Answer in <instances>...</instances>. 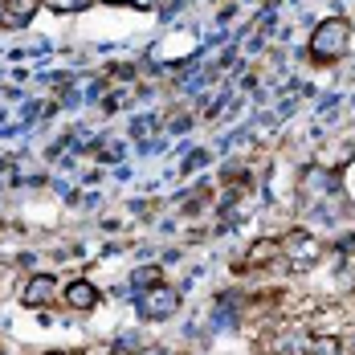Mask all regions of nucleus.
Masks as SVG:
<instances>
[{"label":"nucleus","instance_id":"f8f14e48","mask_svg":"<svg viewBox=\"0 0 355 355\" xmlns=\"http://www.w3.org/2000/svg\"><path fill=\"white\" fill-rule=\"evenodd\" d=\"M49 8H58V12H78V8H86L90 0H45Z\"/></svg>","mask_w":355,"mask_h":355},{"label":"nucleus","instance_id":"4468645a","mask_svg":"<svg viewBox=\"0 0 355 355\" xmlns=\"http://www.w3.org/2000/svg\"><path fill=\"white\" fill-rule=\"evenodd\" d=\"M131 4H135V8H159L164 0H131Z\"/></svg>","mask_w":355,"mask_h":355},{"label":"nucleus","instance_id":"423d86ee","mask_svg":"<svg viewBox=\"0 0 355 355\" xmlns=\"http://www.w3.org/2000/svg\"><path fill=\"white\" fill-rule=\"evenodd\" d=\"M62 298H66V306H73V311H94V306H98V290L90 282H82V278L66 286Z\"/></svg>","mask_w":355,"mask_h":355},{"label":"nucleus","instance_id":"39448f33","mask_svg":"<svg viewBox=\"0 0 355 355\" xmlns=\"http://www.w3.org/2000/svg\"><path fill=\"white\" fill-rule=\"evenodd\" d=\"M261 352L266 355H298L302 352V339H298L290 327H282V331H274V335L261 339Z\"/></svg>","mask_w":355,"mask_h":355},{"label":"nucleus","instance_id":"f03ea898","mask_svg":"<svg viewBox=\"0 0 355 355\" xmlns=\"http://www.w3.org/2000/svg\"><path fill=\"white\" fill-rule=\"evenodd\" d=\"M282 253H286V261H290V270L302 274V270H311L322 257V245H319V237H311L306 229H294V233L282 237Z\"/></svg>","mask_w":355,"mask_h":355},{"label":"nucleus","instance_id":"6e6552de","mask_svg":"<svg viewBox=\"0 0 355 355\" xmlns=\"http://www.w3.org/2000/svg\"><path fill=\"white\" fill-rule=\"evenodd\" d=\"M37 4H41V0H4V17H0V21H4L8 29H21V25L37 12Z\"/></svg>","mask_w":355,"mask_h":355},{"label":"nucleus","instance_id":"0eeeda50","mask_svg":"<svg viewBox=\"0 0 355 355\" xmlns=\"http://www.w3.org/2000/svg\"><path fill=\"white\" fill-rule=\"evenodd\" d=\"M302 192L315 196V200H319V196H331V192H335V176L322 172V168H306V172H302Z\"/></svg>","mask_w":355,"mask_h":355},{"label":"nucleus","instance_id":"ddd939ff","mask_svg":"<svg viewBox=\"0 0 355 355\" xmlns=\"http://www.w3.org/2000/svg\"><path fill=\"white\" fill-rule=\"evenodd\" d=\"M205 159H209V155H205V151H192V155H188V168H200V164H205Z\"/></svg>","mask_w":355,"mask_h":355},{"label":"nucleus","instance_id":"20e7f679","mask_svg":"<svg viewBox=\"0 0 355 355\" xmlns=\"http://www.w3.org/2000/svg\"><path fill=\"white\" fill-rule=\"evenodd\" d=\"M21 298H25V306H49L53 298H62V286L53 282L49 274H37V278L25 282V294Z\"/></svg>","mask_w":355,"mask_h":355},{"label":"nucleus","instance_id":"dca6fc26","mask_svg":"<svg viewBox=\"0 0 355 355\" xmlns=\"http://www.w3.org/2000/svg\"><path fill=\"white\" fill-rule=\"evenodd\" d=\"M107 4H123V0H107Z\"/></svg>","mask_w":355,"mask_h":355},{"label":"nucleus","instance_id":"1a4fd4ad","mask_svg":"<svg viewBox=\"0 0 355 355\" xmlns=\"http://www.w3.org/2000/svg\"><path fill=\"white\" fill-rule=\"evenodd\" d=\"M278 253H282V241H270V237L266 241H253L249 245V266H270Z\"/></svg>","mask_w":355,"mask_h":355},{"label":"nucleus","instance_id":"f257e3e1","mask_svg":"<svg viewBox=\"0 0 355 355\" xmlns=\"http://www.w3.org/2000/svg\"><path fill=\"white\" fill-rule=\"evenodd\" d=\"M311 58L319 62V66H335V62H343L347 58V49H352V25L343 21V17H327L319 29L311 33Z\"/></svg>","mask_w":355,"mask_h":355},{"label":"nucleus","instance_id":"9b49d317","mask_svg":"<svg viewBox=\"0 0 355 355\" xmlns=\"http://www.w3.org/2000/svg\"><path fill=\"white\" fill-rule=\"evenodd\" d=\"M131 286H159V266H143L131 274Z\"/></svg>","mask_w":355,"mask_h":355},{"label":"nucleus","instance_id":"9d476101","mask_svg":"<svg viewBox=\"0 0 355 355\" xmlns=\"http://www.w3.org/2000/svg\"><path fill=\"white\" fill-rule=\"evenodd\" d=\"M306 355H343V339L339 335H315L306 343Z\"/></svg>","mask_w":355,"mask_h":355},{"label":"nucleus","instance_id":"2eb2a0df","mask_svg":"<svg viewBox=\"0 0 355 355\" xmlns=\"http://www.w3.org/2000/svg\"><path fill=\"white\" fill-rule=\"evenodd\" d=\"M143 355H172V352H164V347H147Z\"/></svg>","mask_w":355,"mask_h":355},{"label":"nucleus","instance_id":"7ed1b4c3","mask_svg":"<svg viewBox=\"0 0 355 355\" xmlns=\"http://www.w3.org/2000/svg\"><path fill=\"white\" fill-rule=\"evenodd\" d=\"M180 311V290H172V286H151V290H143L139 298V315L143 319H172Z\"/></svg>","mask_w":355,"mask_h":355}]
</instances>
